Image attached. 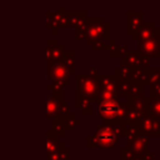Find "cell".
Listing matches in <instances>:
<instances>
[{
	"mask_svg": "<svg viewBox=\"0 0 160 160\" xmlns=\"http://www.w3.org/2000/svg\"><path fill=\"white\" fill-rule=\"evenodd\" d=\"M120 136H125L124 125H99L96 131L86 138V146L110 149L112 148Z\"/></svg>",
	"mask_w": 160,
	"mask_h": 160,
	"instance_id": "1",
	"label": "cell"
},
{
	"mask_svg": "<svg viewBox=\"0 0 160 160\" xmlns=\"http://www.w3.org/2000/svg\"><path fill=\"white\" fill-rule=\"evenodd\" d=\"M125 101H119L118 99L98 101V112L102 119L104 125H125Z\"/></svg>",
	"mask_w": 160,
	"mask_h": 160,
	"instance_id": "2",
	"label": "cell"
},
{
	"mask_svg": "<svg viewBox=\"0 0 160 160\" xmlns=\"http://www.w3.org/2000/svg\"><path fill=\"white\" fill-rule=\"evenodd\" d=\"M88 22L89 28L85 35L88 45L95 41H108L110 39V25L104 21L102 16H88Z\"/></svg>",
	"mask_w": 160,
	"mask_h": 160,
	"instance_id": "3",
	"label": "cell"
},
{
	"mask_svg": "<svg viewBox=\"0 0 160 160\" xmlns=\"http://www.w3.org/2000/svg\"><path fill=\"white\" fill-rule=\"evenodd\" d=\"M95 80L98 82L99 88V101L100 100H109V99H118V86L120 84V80L115 74L112 75H105V74H98L95 76Z\"/></svg>",
	"mask_w": 160,
	"mask_h": 160,
	"instance_id": "4",
	"label": "cell"
},
{
	"mask_svg": "<svg viewBox=\"0 0 160 160\" xmlns=\"http://www.w3.org/2000/svg\"><path fill=\"white\" fill-rule=\"evenodd\" d=\"M75 80L78 84L76 91L90 99V101L92 102L99 101V88L95 78L88 76L86 74H75Z\"/></svg>",
	"mask_w": 160,
	"mask_h": 160,
	"instance_id": "5",
	"label": "cell"
},
{
	"mask_svg": "<svg viewBox=\"0 0 160 160\" xmlns=\"http://www.w3.org/2000/svg\"><path fill=\"white\" fill-rule=\"evenodd\" d=\"M48 75L52 82L59 84L64 88L70 84L69 81L70 74L61 62H48Z\"/></svg>",
	"mask_w": 160,
	"mask_h": 160,
	"instance_id": "6",
	"label": "cell"
},
{
	"mask_svg": "<svg viewBox=\"0 0 160 160\" xmlns=\"http://www.w3.org/2000/svg\"><path fill=\"white\" fill-rule=\"evenodd\" d=\"M121 59V65H126L131 69H146L150 65V59L140 54L138 50L136 51H130L128 50Z\"/></svg>",
	"mask_w": 160,
	"mask_h": 160,
	"instance_id": "7",
	"label": "cell"
},
{
	"mask_svg": "<svg viewBox=\"0 0 160 160\" xmlns=\"http://www.w3.org/2000/svg\"><path fill=\"white\" fill-rule=\"evenodd\" d=\"M138 126H139L140 134L148 136L149 139L152 136H160V124L152 116H149V115L142 116L138 121Z\"/></svg>",
	"mask_w": 160,
	"mask_h": 160,
	"instance_id": "8",
	"label": "cell"
},
{
	"mask_svg": "<svg viewBox=\"0 0 160 160\" xmlns=\"http://www.w3.org/2000/svg\"><path fill=\"white\" fill-rule=\"evenodd\" d=\"M138 51L146 58H160V44L154 39L138 41Z\"/></svg>",
	"mask_w": 160,
	"mask_h": 160,
	"instance_id": "9",
	"label": "cell"
},
{
	"mask_svg": "<svg viewBox=\"0 0 160 160\" xmlns=\"http://www.w3.org/2000/svg\"><path fill=\"white\" fill-rule=\"evenodd\" d=\"M64 52H65V48L58 40L49 39L46 41V60H48V62H60Z\"/></svg>",
	"mask_w": 160,
	"mask_h": 160,
	"instance_id": "10",
	"label": "cell"
},
{
	"mask_svg": "<svg viewBox=\"0 0 160 160\" xmlns=\"http://www.w3.org/2000/svg\"><path fill=\"white\" fill-rule=\"evenodd\" d=\"M64 101V91L52 92V95L48 96L46 100V115L50 119H56L59 114L60 104Z\"/></svg>",
	"mask_w": 160,
	"mask_h": 160,
	"instance_id": "11",
	"label": "cell"
},
{
	"mask_svg": "<svg viewBox=\"0 0 160 160\" xmlns=\"http://www.w3.org/2000/svg\"><path fill=\"white\" fill-rule=\"evenodd\" d=\"M142 11H128L126 12V32L129 35L135 34L144 24Z\"/></svg>",
	"mask_w": 160,
	"mask_h": 160,
	"instance_id": "12",
	"label": "cell"
},
{
	"mask_svg": "<svg viewBox=\"0 0 160 160\" xmlns=\"http://www.w3.org/2000/svg\"><path fill=\"white\" fill-rule=\"evenodd\" d=\"M149 142H150V139L148 136L140 134L134 139L126 140V146L125 148H128L132 152L140 155V154H142V152L149 150Z\"/></svg>",
	"mask_w": 160,
	"mask_h": 160,
	"instance_id": "13",
	"label": "cell"
},
{
	"mask_svg": "<svg viewBox=\"0 0 160 160\" xmlns=\"http://www.w3.org/2000/svg\"><path fill=\"white\" fill-rule=\"evenodd\" d=\"M155 22H144L141 25V28L131 35V38L134 40H138V41H142V40H148V39H151L154 36V31H155Z\"/></svg>",
	"mask_w": 160,
	"mask_h": 160,
	"instance_id": "14",
	"label": "cell"
},
{
	"mask_svg": "<svg viewBox=\"0 0 160 160\" xmlns=\"http://www.w3.org/2000/svg\"><path fill=\"white\" fill-rule=\"evenodd\" d=\"M125 104L136 110L138 112H140L142 116L146 115V100H145V96H131V98H126L125 100Z\"/></svg>",
	"mask_w": 160,
	"mask_h": 160,
	"instance_id": "15",
	"label": "cell"
},
{
	"mask_svg": "<svg viewBox=\"0 0 160 160\" xmlns=\"http://www.w3.org/2000/svg\"><path fill=\"white\" fill-rule=\"evenodd\" d=\"M145 100H146V115L155 118L160 124V100L151 96H145Z\"/></svg>",
	"mask_w": 160,
	"mask_h": 160,
	"instance_id": "16",
	"label": "cell"
},
{
	"mask_svg": "<svg viewBox=\"0 0 160 160\" xmlns=\"http://www.w3.org/2000/svg\"><path fill=\"white\" fill-rule=\"evenodd\" d=\"M75 106L78 109H80V111L82 114H91L92 112V106H91L90 99L81 95L79 91H75Z\"/></svg>",
	"mask_w": 160,
	"mask_h": 160,
	"instance_id": "17",
	"label": "cell"
},
{
	"mask_svg": "<svg viewBox=\"0 0 160 160\" xmlns=\"http://www.w3.org/2000/svg\"><path fill=\"white\" fill-rule=\"evenodd\" d=\"M62 148H65L64 142L60 141L59 138H58L56 135H54V134L49 130V131L46 132V152L50 154V152H52V151H55V150H60V149H62Z\"/></svg>",
	"mask_w": 160,
	"mask_h": 160,
	"instance_id": "18",
	"label": "cell"
},
{
	"mask_svg": "<svg viewBox=\"0 0 160 160\" xmlns=\"http://www.w3.org/2000/svg\"><path fill=\"white\" fill-rule=\"evenodd\" d=\"M60 62L68 69L69 74H76L75 72V64H76V54L75 51H66L62 54V58L60 60Z\"/></svg>",
	"mask_w": 160,
	"mask_h": 160,
	"instance_id": "19",
	"label": "cell"
},
{
	"mask_svg": "<svg viewBox=\"0 0 160 160\" xmlns=\"http://www.w3.org/2000/svg\"><path fill=\"white\" fill-rule=\"evenodd\" d=\"M131 80L142 85V86H146L149 84V68H146V69H132Z\"/></svg>",
	"mask_w": 160,
	"mask_h": 160,
	"instance_id": "20",
	"label": "cell"
},
{
	"mask_svg": "<svg viewBox=\"0 0 160 160\" xmlns=\"http://www.w3.org/2000/svg\"><path fill=\"white\" fill-rule=\"evenodd\" d=\"M88 18L86 11H68V20L69 25L78 26Z\"/></svg>",
	"mask_w": 160,
	"mask_h": 160,
	"instance_id": "21",
	"label": "cell"
},
{
	"mask_svg": "<svg viewBox=\"0 0 160 160\" xmlns=\"http://www.w3.org/2000/svg\"><path fill=\"white\" fill-rule=\"evenodd\" d=\"M131 74H132V69L126 65H120V68L115 69V75L120 81H130Z\"/></svg>",
	"mask_w": 160,
	"mask_h": 160,
	"instance_id": "22",
	"label": "cell"
},
{
	"mask_svg": "<svg viewBox=\"0 0 160 160\" xmlns=\"http://www.w3.org/2000/svg\"><path fill=\"white\" fill-rule=\"evenodd\" d=\"M64 121V128H65V131L66 130H71V129H75L76 126H79L81 124V120L76 118V115L74 112H70L66 118L62 119Z\"/></svg>",
	"mask_w": 160,
	"mask_h": 160,
	"instance_id": "23",
	"label": "cell"
},
{
	"mask_svg": "<svg viewBox=\"0 0 160 160\" xmlns=\"http://www.w3.org/2000/svg\"><path fill=\"white\" fill-rule=\"evenodd\" d=\"M124 131H125V136L128 138V140L134 139L138 135H140V130H139L138 122H126L124 125Z\"/></svg>",
	"mask_w": 160,
	"mask_h": 160,
	"instance_id": "24",
	"label": "cell"
},
{
	"mask_svg": "<svg viewBox=\"0 0 160 160\" xmlns=\"http://www.w3.org/2000/svg\"><path fill=\"white\" fill-rule=\"evenodd\" d=\"M54 135H56L58 138H61L64 136L65 134V128H64V121L61 118H56V119H52V126H51V130H50Z\"/></svg>",
	"mask_w": 160,
	"mask_h": 160,
	"instance_id": "25",
	"label": "cell"
},
{
	"mask_svg": "<svg viewBox=\"0 0 160 160\" xmlns=\"http://www.w3.org/2000/svg\"><path fill=\"white\" fill-rule=\"evenodd\" d=\"M141 118H142V115H141L140 112H138L136 110H134V109H131V108H129V106L126 105L125 116H124L125 124H126V122H138Z\"/></svg>",
	"mask_w": 160,
	"mask_h": 160,
	"instance_id": "26",
	"label": "cell"
},
{
	"mask_svg": "<svg viewBox=\"0 0 160 160\" xmlns=\"http://www.w3.org/2000/svg\"><path fill=\"white\" fill-rule=\"evenodd\" d=\"M131 96H144V86L130 80L129 84V91H128V98Z\"/></svg>",
	"mask_w": 160,
	"mask_h": 160,
	"instance_id": "27",
	"label": "cell"
},
{
	"mask_svg": "<svg viewBox=\"0 0 160 160\" xmlns=\"http://www.w3.org/2000/svg\"><path fill=\"white\" fill-rule=\"evenodd\" d=\"M89 28V22H88V18L78 26H75V36L78 40H81V39H85V35H86V30Z\"/></svg>",
	"mask_w": 160,
	"mask_h": 160,
	"instance_id": "28",
	"label": "cell"
},
{
	"mask_svg": "<svg viewBox=\"0 0 160 160\" xmlns=\"http://www.w3.org/2000/svg\"><path fill=\"white\" fill-rule=\"evenodd\" d=\"M126 51H128V46H126V45H119V44H115V45L110 49L109 54H110L111 58H121V56L125 55Z\"/></svg>",
	"mask_w": 160,
	"mask_h": 160,
	"instance_id": "29",
	"label": "cell"
},
{
	"mask_svg": "<svg viewBox=\"0 0 160 160\" xmlns=\"http://www.w3.org/2000/svg\"><path fill=\"white\" fill-rule=\"evenodd\" d=\"M160 82V69L155 68V69H149V85H155Z\"/></svg>",
	"mask_w": 160,
	"mask_h": 160,
	"instance_id": "30",
	"label": "cell"
},
{
	"mask_svg": "<svg viewBox=\"0 0 160 160\" xmlns=\"http://www.w3.org/2000/svg\"><path fill=\"white\" fill-rule=\"evenodd\" d=\"M70 114V105L68 102H65V100L60 104V108H59V114H58V118H66L68 115Z\"/></svg>",
	"mask_w": 160,
	"mask_h": 160,
	"instance_id": "31",
	"label": "cell"
},
{
	"mask_svg": "<svg viewBox=\"0 0 160 160\" xmlns=\"http://www.w3.org/2000/svg\"><path fill=\"white\" fill-rule=\"evenodd\" d=\"M149 96L160 100V82L155 85H149Z\"/></svg>",
	"mask_w": 160,
	"mask_h": 160,
	"instance_id": "32",
	"label": "cell"
},
{
	"mask_svg": "<svg viewBox=\"0 0 160 160\" xmlns=\"http://www.w3.org/2000/svg\"><path fill=\"white\" fill-rule=\"evenodd\" d=\"M108 41H109V40H108ZM105 45H106V41H95V42L91 44L90 46H91L92 51H99V50H104Z\"/></svg>",
	"mask_w": 160,
	"mask_h": 160,
	"instance_id": "33",
	"label": "cell"
},
{
	"mask_svg": "<svg viewBox=\"0 0 160 160\" xmlns=\"http://www.w3.org/2000/svg\"><path fill=\"white\" fill-rule=\"evenodd\" d=\"M139 158H140V160H155L154 154H152L150 150H148V151H145V152L140 154V155H139Z\"/></svg>",
	"mask_w": 160,
	"mask_h": 160,
	"instance_id": "34",
	"label": "cell"
},
{
	"mask_svg": "<svg viewBox=\"0 0 160 160\" xmlns=\"http://www.w3.org/2000/svg\"><path fill=\"white\" fill-rule=\"evenodd\" d=\"M88 76H91V78H95L98 74H99V70L96 69V68H89L88 70H86V72H85Z\"/></svg>",
	"mask_w": 160,
	"mask_h": 160,
	"instance_id": "35",
	"label": "cell"
},
{
	"mask_svg": "<svg viewBox=\"0 0 160 160\" xmlns=\"http://www.w3.org/2000/svg\"><path fill=\"white\" fill-rule=\"evenodd\" d=\"M159 44H160V29H158V28H155V31H154V36H152Z\"/></svg>",
	"mask_w": 160,
	"mask_h": 160,
	"instance_id": "36",
	"label": "cell"
},
{
	"mask_svg": "<svg viewBox=\"0 0 160 160\" xmlns=\"http://www.w3.org/2000/svg\"><path fill=\"white\" fill-rule=\"evenodd\" d=\"M82 160H98V159H82Z\"/></svg>",
	"mask_w": 160,
	"mask_h": 160,
	"instance_id": "37",
	"label": "cell"
},
{
	"mask_svg": "<svg viewBox=\"0 0 160 160\" xmlns=\"http://www.w3.org/2000/svg\"><path fill=\"white\" fill-rule=\"evenodd\" d=\"M68 160H74V159H68Z\"/></svg>",
	"mask_w": 160,
	"mask_h": 160,
	"instance_id": "38",
	"label": "cell"
}]
</instances>
